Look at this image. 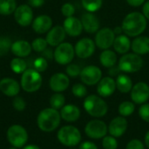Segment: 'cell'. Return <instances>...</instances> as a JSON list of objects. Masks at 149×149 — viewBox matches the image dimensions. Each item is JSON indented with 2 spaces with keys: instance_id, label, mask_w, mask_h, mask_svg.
<instances>
[{
  "instance_id": "6da1fadb",
  "label": "cell",
  "mask_w": 149,
  "mask_h": 149,
  "mask_svg": "<svg viewBox=\"0 0 149 149\" xmlns=\"http://www.w3.org/2000/svg\"><path fill=\"white\" fill-rule=\"evenodd\" d=\"M148 26V19L139 11H132L125 16L121 22L123 32L128 37L141 35Z\"/></svg>"
},
{
  "instance_id": "7a4b0ae2",
  "label": "cell",
  "mask_w": 149,
  "mask_h": 149,
  "mask_svg": "<svg viewBox=\"0 0 149 149\" xmlns=\"http://www.w3.org/2000/svg\"><path fill=\"white\" fill-rule=\"evenodd\" d=\"M61 119L58 110L52 107L45 108L37 117V125L42 132L52 133L59 126Z\"/></svg>"
},
{
  "instance_id": "3957f363",
  "label": "cell",
  "mask_w": 149,
  "mask_h": 149,
  "mask_svg": "<svg viewBox=\"0 0 149 149\" xmlns=\"http://www.w3.org/2000/svg\"><path fill=\"white\" fill-rule=\"evenodd\" d=\"M83 107L90 116L96 119L106 116L108 112V105L107 102L99 95L93 94L86 97Z\"/></svg>"
},
{
  "instance_id": "277c9868",
  "label": "cell",
  "mask_w": 149,
  "mask_h": 149,
  "mask_svg": "<svg viewBox=\"0 0 149 149\" xmlns=\"http://www.w3.org/2000/svg\"><path fill=\"white\" fill-rule=\"evenodd\" d=\"M43 83L41 73L35 68H27L21 76L20 85L21 88L28 93H33L38 91Z\"/></svg>"
},
{
  "instance_id": "5b68a950",
  "label": "cell",
  "mask_w": 149,
  "mask_h": 149,
  "mask_svg": "<svg viewBox=\"0 0 149 149\" xmlns=\"http://www.w3.org/2000/svg\"><path fill=\"white\" fill-rule=\"evenodd\" d=\"M144 64V61L141 55L135 53H127L122 54L120 58L118 66L121 72L125 74H132L139 72Z\"/></svg>"
},
{
  "instance_id": "8992f818",
  "label": "cell",
  "mask_w": 149,
  "mask_h": 149,
  "mask_svg": "<svg viewBox=\"0 0 149 149\" xmlns=\"http://www.w3.org/2000/svg\"><path fill=\"white\" fill-rule=\"evenodd\" d=\"M58 141L65 147L72 148L79 145L81 141V133L74 126H64L57 133Z\"/></svg>"
},
{
  "instance_id": "52a82bcc",
  "label": "cell",
  "mask_w": 149,
  "mask_h": 149,
  "mask_svg": "<svg viewBox=\"0 0 149 149\" xmlns=\"http://www.w3.org/2000/svg\"><path fill=\"white\" fill-rule=\"evenodd\" d=\"M9 143L15 148H23L28 141V133L26 129L20 125L10 126L6 133Z\"/></svg>"
},
{
  "instance_id": "ba28073f",
  "label": "cell",
  "mask_w": 149,
  "mask_h": 149,
  "mask_svg": "<svg viewBox=\"0 0 149 149\" xmlns=\"http://www.w3.org/2000/svg\"><path fill=\"white\" fill-rule=\"evenodd\" d=\"M74 56V47L69 42H62L57 46L53 54V59L59 65H67L71 63Z\"/></svg>"
},
{
  "instance_id": "9c48e42d",
  "label": "cell",
  "mask_w": 149,
  "mask_h": 149,
  "mask_svg": "<svg viewBox=\"0 0 149 149\" xmlns=\"http://www.w3.org/2000/svg\"><path fill=\"white\" fill-rule=\"evenodd\" d=\"M108 132L107 124L99 119L90 120L85 126V133L86 136L93 140L103 139Z\"/></svg>"
},
{
  "instance_id": "30bf717a",
  "label": "cell",
  "mask_w": 149,
  "mask_h": 149,
  "mask_svg": "<svg viewBox=\"0 0 149 149\" xmlns=\"http://www.w3.org/2000/svg\"><path fill=\"white\" fill-rule=\"evenodd\" d=\"M115 37L116 35L112 28L103 27V28H100L95 33L94 42H95L96 47L101 50L109 49L111 47H113Z\"/></svg>"
},
{
  "instance_id": "8fae6325",
  "label": "cell",
  "mask_w": 149,
  "mask_h": 149,
  "mask_svg": "<svg viewBox=\"0 0 149 149\" xmlns=\"http://www.w3.org/2000/svg\"><path fill=\"white\" fill-rule=\"evenodd\" d=\"M79 77L85 85H96L102 78V70L98 66L88 65L81 69Z\"/></svg>"
},
{
  "instance_id": "7c38bea8",
  "label": "cell",
  "mask_w": 149,
  "mask_h": 149,
  "mask_svg": "<svg viewBox=\"0 0 149 149\" xmlns=\"http://www.w3.org/2000/svg\"><path fill=\"white\" fill-rule=\"evenodd\" d=\"M95 49L96 45L94 40L87 37L80 39L74 46L75 54L80 59L90 58L95 53Z\"/></svg>"
},
{
  "instance_id": "4fadbf2b",
  "label": "cell",
  "mask_w": 149,
  "mask_h": 149,
  "mask_svg": "<svg viewBox=\"0 0 149 149\" xmlns=\"http://www.w3.org/2000/svg\"><path fill=\"white\" fill-rule=\"evenodd\" d=\"M14 18L16 22L21 26L25 27L31 25L34 19L32 8L28 4H20L16 8L14 11Z\"/></svg>"
},
{
  "instance_id": "5bb4252c",
  "label": "cell",
  "mask_w": 149,
  "mask_h": 149,
  "mask_svg": "<svg viewBox=\"0 0 149 149\" xmlns=\"http://www.w3.org/2000/svg\"><path fill=\"white\" fill-rule=\"evenodd\" d=\"M130 96L132 101L136 105L147 103L149 99V85L145 82H138L133 86Z\"/></svg>"
},
{
  "instance_id": "9a60e30c",
  "label": "cell",
  "mask_w": 149,
  "mask_h": 149,
  "mask_svg": "<svg viewBox=\"0 0 149 149\" xmlns=\"http://www.w3.org/2000/svg\"><path fill=\"white\" fill-rule=\"evenodd\" d=\"M70 78L65 73H55L49 80V86L54 92H63L68 89Z\"/></svg>"
},
{
  "instance_id": "2e32d148",
  "label": "cell",
  "mask_w": 149,
  "mask_h": 149,
  "mask_svg": "<svg viewBox=\"0 0 149 149\" xmlns=\"http://www.w3.org/2000/svg\"><path fill=\"white\" fill-rule=\"evenodd\" d=\"M66 37V32L63 25H55L52 26L47 32L45 40L50 47H57L62 42H64Z\"/></svg>"
},
{
  "instance_id": "e0dca14e",
  "label": "cell",
  "mask_w": 149,
  "mask_h": 149,
  "mask_svg": "<svg viewBox=\"0 0 149 149\" xmlns=\"http://www.w3.org/2000/svg\"><path fill=\"white\" fill-rule=\"evenodd\" d=\"M115 79L111 76L102 77L97 83V93L101 97H109L116 90Z\"/></svg>"
},
{
  "instance_id": "ac0fdd59",
  "label": "cell",
  "mask_w": 149,
  "mask_h": 149,
  "mask_svg": "<svg viewBox=\"0 0 149 149\" xmlns=\"http://www.w3.org/2000/svg\"><path fill=\"white\" fill-rule=\"evenodd\" d=\"M128 122L125 117L119 116L111 120L108 125V133L110 135L119 138L121 137L127 130Z\"/></svg>"
},
{
  "instance_id": "d6986e66",
  "label": "cell",
  "mask_w": 149,
  "mask_h": 149,
  "mask_svg": "<svg viewBox=\"0 0 149 149\" xmlns=\"http://www.w3.org/2000/svg\"><path fill=\"white\" fill-rule=\"evenodd\" d=\"M20 83L13 78L3 77L0 80V91L10 97H14L20 92Z\"/></svg>"
},
{
  "instance_id": "ffe728a7",
  "label": "cell",
  "mask_w": 149,
  "mask_h": 149,
  "mask_svg": "<svg viewBox=\"0 0 149 149\" xmlns=\"http://www.w3.org/2000/svg\"><path fill=\"white\" fill-rule=\"evenodd\" d=\"M81 23L83 25V30L89 33H96L100 27V22L99 18L93 12H86L81 16Z\"/></svg>"
},
{
  "instance_id": "44dd1931",
  "label": "cell",
  "mask_w": 149,
  "mask_h": 149,
  "mask_svg": "<svg viewBox=\"0 0 149 149\" xmlns=\"http://www.w3.org/2000/svg\"><path fill=\"white\" fill-rule=\"evenodd\" d=\"M63 27L66 35H69L70 37H78L84 31L81 20L74 16L65 18L63 23Z\"/></svg>"
},
{
  "instance_id": "7402d4cb",
  "label": "cell",
  "mask_w": 149,
  "mask_h": 149,
  "mask_svg": "<svg viewBox=\"0 0 149 149\" xmlns=\"http://www.w3.org/2000/svg\"><path fill=\"white\" fill-rule=\"evenodd\" d=\"M31 27L38 34L46 33L52 27V18L46 14L39 15L33 19Z\"/></svg>"
},
{
  "instance_id": "603a6c76",
  "label": "cell",
  "mask_w": 149,
  "mask_h": 149,
  "mask_svg": "<svg viewBox=\"0 0 149 149\" xmlns=\"http://www.w3.org/2000/svg\"><path fill=\"white\" fill-rule=\"evenodd\" d=\"M32 51L31 44L24 40H18L11 44L10 52L17 57L24 58L31 54Z\"/></svg>"
},
{
  "instance_id": "cb8c5ba5",
  "label": "cell",
  "mask_w": 149,
  "mask_h": 149,
  "mask_svg": "<svg viewBox=\"0 0 149 149\" xmlns=\"http://www.w3.org/2000/svg\"><path fill=\"white\" fill-rule=\"evenodd\" d=\"M59 112H60L61 119L69 123L76 122L77 120H79L81 115L80 109L77 105H72V104L65 105L60 109Z\"/></svg>"
},
{
  "instance_id": "d4e9b609",
  "label": "cell",
  "mask_w": 149,
  "mask_h": 149,
  "mask_svg": "<svg viewBox=\"0 0 149 149\" xmlns=\"http://www.w3.org/2000/svg\"><path fill=\"white\" fill-rule=\"evenodd\" d=\"M132 41L130 40V37L126 35L125 33H121L115 37L113 42V50L120 54H125L129 52L131 49Z\"/></svg>"
},
{
  "instance_id": "484cf974",
  "label": "cell",
  "mask_w": 149,
  "mask_h": 149,
  "mask_svg": "<svg viewBox=\"0 0 149 149\" xmlns=\"http://www.w3.org/2000/svg\"><path fill=\"white\" fill-rule=\"evenodd\" d=\"M131 49L134 53L139 55H145L149 54L148 36H137L132 41Z\"/></svg>"
},
{
  "instance_id": "4316f807",
  "label": "cell",
  "mask_w": 149,
  "mask_h": 149,
  "mask_svg": "<svg viewBox=\"0 0 149 149\" xmlns=\"http://www.w3.org/2000/svg\"><path fill=\"white\" fill-rule=\"evenodd\" d=\"M118 58L116 52L110 49L103 50L100 54V64L107 68H110L117 64Z\"/></svg>"
},
{
  "instance_id": "83f0119b",
  "label": "cell",
  "mask_w": 149,
  "mask_h": 149,
  "mask_svg": "<svg viewBox=\"0 0 149 149\" xmlns=\"http://www.w3.org/2000/svg\"><path fill=\"white\" fill-rule=\"evenodd\" d=\"M115 83H116V89L120 93L123 94L129 93L134 86L131 77L127 74H120L115 78Z\"/></svg>"
},
{
  "instance_id": "f1b7e54d",
  "label": "cell",
  "mask_w": 149,
  "mask_h": 149,
  "mask_svg": "<svg viewBox=\"0 0 149 149\" xmlns=\"http://www.w3.org/2000/svg\"><path fill=\"white\" fill-rule=\"evenodd\" d=\"M10 69L17 75H22L28 68L27 62L21 57H15L10 61Z\"/></svg>"
},
{
  "instance_id": "f546056e",
  "label": "cell",
  "mask_w": 149,
  "mask_h": 149,
  "mask_svg": "<svg viewBox=\"0 0 149 149\" xmlns=\"http://www.w3.org/2000/svg\"><path fill=\"white\" fill-rule=\"evenodd\" d=\"M17 7L16 0H0V15L9 16L14 13Z\"/></svg>"
},
{
  "instance_id": "4dcf8cb0",
  "label": "cell",
  "mask_w": 149,
  "mask_h": 149,
  "mask_svg": "<svg viewBox=\"0 0 149 149\" xmlns=\"http://www.w3.org/2000/svg\"><path fill=\"white\" fill-rule=\"evenodd\" d=\"M135 111V104L132 101H124L120 104L118 107V112L122 117H129Z\"/></svg>"
},
{
  "instance_id": "1f68e13d",
  "label": "cell",
  "mask_w": 149,
  "mask_h": 149,
  "mask_svg": "<svg viewBox=\"0 0 149 149\" xmlns=\"http://www.w3.org/2000/svg\"><path fill=\"white\" fill-rule=\"evenodd\" d=\"M81 4L87 12L95 13L101 9L103 0H81Z\"/></svg>"
},
{
  "instance_id": "d6a6232c",
  "label": "cell",
  "mask_w": 149,
  "mask_h": 149,
  "mask_svg": "<svg viewBox=\"0 0 149 149\" xmlns=\"http://www.w3.org/2000/svg\"><path fill=\"white\" fill-rule=\"evenodd\" d=\"M50 105L52 108L60 110L65 105V97L61 92H55L50 97Z\"/></svg>"
},
{
  "instance_id": "836d02e7",
  "label": "cell",
  "mask_w": 149,
  "mask_h": 149,
  "mask_svg": "<svg viewBox=\"0 0 149 149\" xmlns=\"http://www.w3.org/2000/svg\"><path fill=\"white\" fill-rule=\"evenodd\" d=\"M12 41L9 37L6 36H0V57L6 55L11 47Z\"/></svg>"
},
{
  "instance_id": "e575fe53",
  "label": "cell",
  "mask_w": 149,
  "mask_h": 149,
  "mask_svg": "<svg viewBox=\"0 0 149 149\" xmlns=\"http://www.w3.org/2000/svg\"><path fill=\"white\" fill-rule=\"evenodd\" d=\"M31 44V47L32 50H34L37 53H42L45 49H46L48 47V43L45 40V38H36L35 40H32Z\"/></svg>"
},
{
  "instance_id": "d590c367",
  "label": "cell",
  "mask_w": 149,
  "mask_h": 149,
  "mask_svg": "<svg viewBox=\"0 0 149 149\" xmlns=\"http://www.w3.org/2000/svg\"><path fill=\"white\" fill-rule=\"evenodd\" d=\"M72 93L73 94L74 97L82 98V97H86L87 89L83 83H75L72 88Z\"/></svg>"
},
{
  "instance_id": "8d00e7d4",
  "label": "cell",
  "mask_w": 149,
  "mask_h": 149,
  "mask_svg": "<svg viewBox=\"0 0 149 149\" xmlns=\"http://www.w3.org/2000/svg\"><path fill=\"white\" fill-rule=\"evenodd\" d=\"M102 147L104 149H117L118 141L112 135H106L102 139Z\"/></svg>"
},
{
  "instance_id": "74e56055",
  "label": "cell",
  "mask_w": 149,
  "mask_h": 149,
  "mask_svg": "<svg viewBox=\"0 0 149 149\" xmlns=\"http://www.w3.org/2000/svg\"><path fill=\"white\" fill-rule=\"evenodd\" d=\"M48 68V61L44 58L43 56L38 57L33 61V68H35L37 71L42 73L45 72Z\"/></svg>"
},
{
  "instance_id": "f35d334b",
  "label": "cell",
  "mask_w": 149,
  "mask_h": 149,
  "mask_svg": "<svg viewBox=\"0 0 149 149\" xmlns=\"http://www.w3.org/2000/svg\"><path fill=\"white\" fill-rule=\"evenodd\" d=\"M81 69L82 68L79 65L71 62V63L67 64L66 68H65V72L69 77H78L80 75Z\"/></svg>"
},
{
  "instance_id": "ab89813d",
  "label": "cell",
  "mask_w": 149,
  "mask_h": 149,
  "mask_svg": "<svg viewBox=\"0 0 149 149\" xmlns=\"http://www.w3.org/2000/svg\"><path fill=\"white\" fill-rule=\"evenodd\" d=\"M12 106L17 112H23L26 108V102L22 97L16 96L12 100Z\"/></svg>"
},
{
  "instance_id": "60d3db41",
  "label": "cell",
  "mask_w": 149,
  "mask_h": 149,
  "mask_svg": "<svg viewBox=\"0 0 149 149\" xmlns=\"http://www.w3.org/2000/svg\"><path fill=\"white\" fill-rule=\"evenodd\" d=\"M61 13L65 18L73 16L74 13H75V7H74V5L72 4H71V3H65L61 6Z\"/></svg>"
},
{
  "instance_id": "b9f144b4",
  "label": "cell",
  "mask_w": 149,
  "mask_h": 149,
  "mask_svg": "<svg viewBox=\"0 0 149 149\" xmlns=\"http://www.w3.org/2000/svg\"><path fill=\"white\" fill-rule=\"evenodd\" d=\"M138 113H139L140 118L143 121L149 123V104L145 103L143 105H141Z\"/></svg>"
},
{
  "instance_id": "7bdbcfd3",
  "label": "cell",
  "mask_w": 149,
  "mask_h": 149,
  "mask_svg": "<svg viewBox=\"0 0 149 149\" xmlns=\"http://www.w3.org/2000/svg\"><path fill=\"white\" fill-rule=\"evenodd\" d=\"M126 149H145V148L141 141L138 139H134L127 144Z\"/></svg>"
},
{
  "instance_id": "ee69618b",
  "label": "cell",
  "mask_w": 149,
  "mask_h": 149,
  "mask_svg": "<svg viewBox=\"0 0 149 149\" xmlns=\"http://www.w3.org/2000/svg\"><path fill=\"white\" fill-rule=\"evenodd\" d=\"M79 149H98V147L95 143L92 141H84L79 144Z\"/></svg>"
},
{
  "instance_id": "f6af8a7d",
  "label": "cell",
  "mask_w": 149,
  "mask_h": 149,
  "mask_svg": "<svg viewBox=\"0 0 149 149\" xmlns=\"http://www.w3.org/2000/svg\"><path fill=\"white\" fill-rule=\"evenodd\" d=\"M120 69L119 68L118 65H115L112 68H109V71H108V74H109V76L111 77H117L120 74Z\"/></svg>"
},
{
  "instance_id": "bcb514c9",
  "label": "cell",
  "mask_w": 149,
  "mask_h": 149,
  "mask_svg": "<svg viewBox=\"0 0 149 149\" xmlns=\"http://www.w3.org/2000/svg\"><path fill=\"white\" fill-rule=\"evenodd\" d=\"M45 0H28V4L31 8H39L44 5Z\"/></svg>"
},
{
  "instance_id": "7dc6e473",
  "label": "cell",
  "mask_w": 149,
  "mask_h": 149,
  "mask_svg": "<svg viewBox=\"0 0 149 149\" xmlns=\"http://www.w3.org/2000/svg\"><path fill=\"white\" fill-rule=\"evenodd\" d=\"M42 56L44 57V58H45L47 61L48 60H52V58H53V54H54V51L52 49V48H46V49H45L42 53Z\"/></svg>"
},
{
  "instance_id": "c3c4849f",
  "label": "cell",
  "mask_w": 149,
  "mask_h": 149,
  "mask_svg": "<svg viewBox=\"0 0 149 149\" xmlns=\"http://www.w3.org/2000/svg\"><path fill=\"white\" fill-rule=\"evenodd\" d=\"M126 1L130 6L133 7H140L146 2V0H126Z\"/></svg>"
},
{
  "instance_id": "681fc988",
  "label": "cell",
  "mask_w": 149,
  "mask_h": 149,
  "mask_svg": "<svg viewBox=\"0 0 149 149\" xmlns=\"http://www.w3.org/2000/svg\"><path fill=\"white\" fill-rule=\"evenodd\" d=\"M142 14L148 20H149V0L146 1L142 4Z\"/></svg>"
},
{
  "instance_id": "f907efd6",
  "label": "cell",
  "mask_w": 149,
  "mask_h": 149,
  "mask_svg": "<svg viewBox=\"0 0 149 149\" xmlns=\"http://www.w3.org/2000/svg\"><path fill=\"white\" fill-rule=\"evenodd\" d=\"M113 30V32H114V33H115L116 36L117 35H120V34H121L123 32V30H122L121 25L120 26H115Z\"/></svg>"
},
{
  "instance_id": "816d5d0a",
  "label": "cell",
  "mask_w": 149,
  "mask_h": 149,
  "mask_svg": "<svg viewBox=\"0 0 149 149\" xmlns=\"http://www.w3.org/2000/svg\"><path fill=\"white\" fill-rule=\"evenodd\" d=\"M23 149H41L38 146L34 145V144H30V145H25Z\"/></svg>"
},
{
  "instance_id": "f5cc1de1",
  "label": "cell",
  "mask_w": 149,
  "mask_h": 149,
  "mask_svg": "<svg viewBox=\"0 0 149 149\" xmlns=\"http://www.w3.org/2000/svg\"><path fill=\"white\" fill-rule=\"evenodd\" d=\"M144 141H145V145H146V146H147V148L149 149V131L147 133H146Z\"/></svg>"
},
{
  "instance_id": "db71d44e",
  "label": "cell",
  "mask_w": 149,
  "mask_h": 149,
  "mask_svg": "<svg viewBox=\"0 0 149 149\" xmlns=\"http://www.w3.org/2000/svg\"><path fill=\"white\" fill-rule=\"evenodd\" d=\"M9 149H18L17 148H15V147H11L10 148H9Z\"/></svg>"
}]
</instances>
